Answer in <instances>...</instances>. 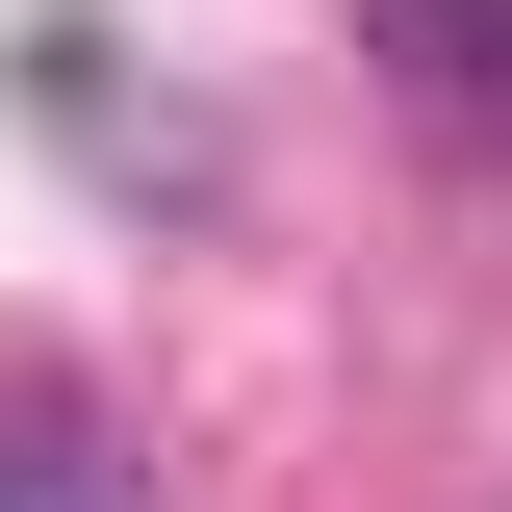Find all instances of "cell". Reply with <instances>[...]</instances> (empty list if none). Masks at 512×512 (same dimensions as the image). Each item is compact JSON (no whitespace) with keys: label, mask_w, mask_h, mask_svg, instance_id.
<instances>
[{"label":"cell","mask_w":512,"mask_h":512,"mask_svg":"<svg viewBox=\"0 0 512 512\" xmlns=\"http://www.w3.org/2000/svg\"><path fill=\"white\" fill-rule=\"evenodd\" d=\"M0 512H154V461H128L77 384H26V410H0Z\"/></svg>","instance_id":"cell-2"},{"label":"cell","mask_w":512,"mask_h":512,"mask_svg":"<svg viewBox=\"0 0 512 512\" xmlns=\"http://www.w3.org/2000/svg\"><path fill=\"white\" fill-rule=\"evenodd\" d=\"M359 77L436 154H512V0H359Z\"/></svg>","instance_id":"cell-1"}]
</instances>
